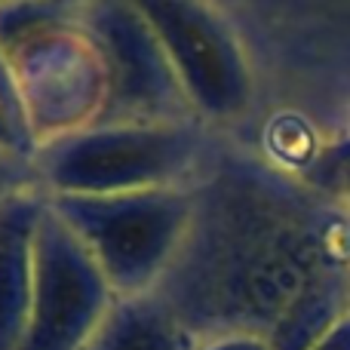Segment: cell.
I'll use <instances>...</instances> for the list:
<instances>
[{
    "label": "cell",
    "mask_w": 350,
    "mask_h": 350,
    "mask_svg": "<svg viewBox=\"0 0 350 350\" xmlns=\"http://www.w3.org/2000/svg\"><path fill=\"white\" fill-rule=\"evenodd\" d=\"M114 304L102 267L71 237L43 252L18 350H83Z\"/></svg>",
    "instance_id": "6da1fadb"
},
{
    "label": "cell",
    "mask_w": 350,
    "mask_h": 350,
    "mask_svg": "<svg viewBox=\"0 0 350 350\" xmlns=\"http://www.w3.org/2000/svg\"><path fill=\"white\" fill-rule=\"evenodd\" d=\"M139 3L154 16L151 22L170 40L175 59L200 77V90H206V96H212L218 105L228 102L234 71L228 68L224 46L212 31V25L193 16V6L185 0H139Z\"/></svg>",
    "instance_id": "7a4b0ae2"
},
{
    "label": "cell",
    "mask_w": 350,
    "mask_h": 350,
    "mask_svg": "<svg viewBox=\"0 0 350 350\" xmlns=\"http://www.w3.org/2000/svg\"><path fill=\"white\" fill-rule=\"evenodd\" d=\"M83 350H200V338L151 295H120Z\"/></svg>",
    "instance_id": "3957f363"
},
{
    "label": "cell",
    "mask_w": 350,
    "mask_h": 350,
    "mask_svg": "<svg viewBox=\"0 0 350 350\" xmlns=\"http://www.w3.org/2000/svg\"><path fill=\"white\" fill-rule=\"evenodd\" d=\"M200 350H271V345L261 335L228 332V335H215V338L200 341Z\"/></svg>",
    "instance_id": "277c9868"
},
{
    "label": "cell",
    "mask_w": 350,
    "mask_h": 350,
    "mask_svg": "<svg viewBox=\"0 0 350 350\" xmlns=\"http://www.w3.org/2000/svg\"><path fill=\"white\" fill-rule=\"evenodd\" d=\"M310 350H350V310L335 326H329L326 332L310 345Z\"/></svg>",
    "instance_id": "5b68a950"
}]
</instances>
